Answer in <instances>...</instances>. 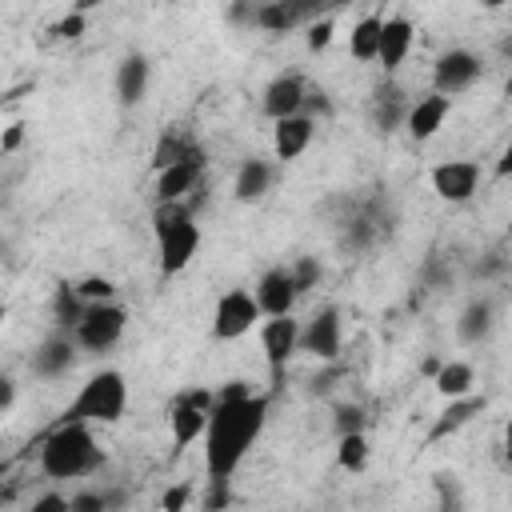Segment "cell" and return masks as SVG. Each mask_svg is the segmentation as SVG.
<instances>
[{"label": "cell", "mask_w": 512, "mask_h": 512, "mask_svg": "<svg viewBox=\"0 0 512 512\" xmlns=\"http://www.w3.org/2000/svg\"><path fill=\"white\" fill-rule=\"evenodd\" d=\"M304 112L308 116H332V100H328V92L324 88H308V96H304Z\"/></svg>", "instance_id": "8d00e7d4"}, {"label": "cell", "mask_w": 512, "mask_h": 512, "mask_svg": "<svg viewBox=\"0 0 512 512\" xmlns=\"http://www.w3.org/2000/svg\"><path fill=\"white\" fill-rule=\"evenodd\" d=\"M492 324H496L492 300H488V296H472V300L460 308V316H456V340H460L464 348H476V344H484V340L492 336Z\"/></svg>", "instance_id": "d6986e66"}, {"label": "cell", "mask_w": 512, "mask_h": 512, "mask_svg": "<svg viewBox=\"0 0 512 512\" xmlns=\"http://www.w3.org/2000/svg\"><path fill=\"white\" fill-rule=\"evenodd\" d=\"M504 96L512 100V72H508V80H504Z\"/></svg>", "instance_id": "c3c4849f"}, {"label": "cell", "mask_w": 512, "mask_h": 512, "mask_svg": "<svg viewBox=\"0 0 512 512\" xmlns=\"http://www.w3.org/2000/svg\"><path fill=\"white\" fill-rule=\"evenodd\" d=\"M448 112H452V96H444V92H428V96L412 100L404 128H408L412 140H432V136L444 128Z\"/></svg>", "instance_id": "2e32d148"}, {"label": "cell", "mask_w": 512, "mask_h": 512, "mask_svg": "<svg viewBox=\"0 0 512 512\" xmlns=\"http://www.w3.org/2000/svg\"><path fill=\"white\" fill-rule=\"evenodd\" d=\"M476 76H480V56L468 52V48H448V52L436 60V68H432V88L444 92V96H456V92H464Z\"/></svg>", "instance_id": "7c38bea8"}, {"label": "cell", "mask_w": 512, "mask_h": 512, "mask_svg": "<svg viewBox=\"0 0 512 512\" xmlns=\"http://www.w3.org/2000/svg\"><path fill=\"white\" fill-rule=\"evenodd\" d=\"M288 268H292V280H296V288H300V292L316 288V280H320V264H316L312 256H300V260H292Z\"/></svg>", "instance_id": "836d02e7"}, {"label": "cell", "mask_w": 512, "mask_h": 512, "mask_svg": "<svg viewBox=\"0 0 512 512\" xmlns=\"http://www.w3.org/2000/svg\"><path fill=\"white\" fill-rule=\"evenodd\" d=\"M188 496H192V488H188V484H176V488H168V492L160 496V508H164V512H180V508L188 504Z\"/></svg>", "instance_id": "60d3db41"}, {"label": "cell", "mask_w": 512, "mask_h": 512, "mask_svg": "<svg viewBox=\"0 0 512 512\" xmlns=\"http://www.w3.org/2000/svg\"><path fill=\"white\" fill-rule=\"evenodd\" d=\"M304 96H308V84H304L296 72H284V76H276V80L264 88L260 108H264L268 120H284V116L304 112Z\"/></svg>", "instance_id": "5bb4252c"}, {"label": "cell", "mask_w": 512, "mask_h": 512, "mask_svg": "<svg viewBox=\"0 0 512 512\" xmlns=\"http://www.w3.org/2000/svg\"><path fill=\"white\" fill-rule=\"evenodd\" d=\"M200 240L204 236H200L196 216H188L176 228H168L164 236H156V244H160V276H180L192 264V256L200 252Z\"/></svg>", "instance_id": "9c48e42d"}, {"label": "cell", "mask_w": 512, "mask_h": 512, "mask_svg": "<svg viewBox=\"0 0 512 512\" xmlns=\"http://www.w3.org/2000/svg\"><path fill=\"white\" fill-rule=\"evenodd\" d=\"M268 420V396L248 392L240 400H220L212 404L208 432H204V476L208 480H232L236 468L244 464L248 448L260 440Z\"/></svg>", "instance_id": "6da1fadb"}, {"label": "cell", "mask_w": 512, "mask_h": 512, "mask_svg": "<svg viewBox=\"0 0 512 512\" xmlns=\"http://www.w3.org/2000/svg\"><path fill=\"white\" fill-rule=\"evenodd\" d=\"M340 344H344V332H340V312L336 308H320L304 328H300V352L332 364L340 356Z\"/></svg>", "instance_id": "8fae6325"}, {"label": "cell", "mask_w": 512, "mask_h": 512, "mask_svg": "<svg viewBox=\"0 0 512 512\" xmlns=\"http://www.w3.org/2000/svg\"><path fill=\"white\" fill-rule=\"evenodd\" d=\"M192 148H200L192 132H184V128H168V132H164V136L156 140V148H152V168L160 172V168L176 164L180 156H188Z\"/></svg>", "instance_id": "4316f807"}, {"label": "cell", "mask_w": 512, "mask_h": 512, "mask_svg": "<svg viewBox=\"0 0 512 512\" xmlns=\"http://www.w3.org/2000/svg\"><path fill=\"white\" fill-rule=\"evenodd\" d=\"M272 124H276L272 128V152L284 164L304 156V148L316 136V116H308V112H296V116H284V120H272Z\"/></svg>", "instance_id": "9a60e30c"}, {"label": "cell", "mask_w": 512, "mask_h": 512, "mask_svg": "<svg viewBox=\"0 0 512 512\" xmlns=\"http://www.w3.org/2000/svg\"><path fill=\"white\" fill-rule=\"evenodd\" d=\"M436 492H440V504H460V492H456V476L452 472H436Z\"/></svg>", "instance_id": "f35d334b"}, {"label": "cell", "mask_w": 512, "mask_h": 512, "mask_svg": "<svg viewBox=\"0 0 512 512\" xmlns=\"http://www.w3.org/2000/svg\"><path fill=\"white\" fill-rule=\"evenodd\" d=\"M124 328H128V308L116 304V300H96V304L84 308V316L72 328V336H76V344L84 352H108L124 336Z\"/></svg>", "instance_id": "277c9868"}, {"label": "cell", "mask_w": 512, "mask_h": 512, "mask_svg": "<svg viewBox=\"0 0 512 512\" xmlns=\"http://www.w3.org/2000/svg\"><path fill=\"white\" fill-rule=\"evenodd\" d=\"M332 424H336V436H344V432H364L368 412H364V404H336V408H332Z\"/></svg>", "instance_id": "4dcf8cb0"}, {"label": "cell", "mask_w": 512, "mask_h": 512, "mask_svg": "<svg viewBox=\"0 0 512 512\" xmlns=\"http://www.w3.org/2000/svg\"><path fill=\"white\" fill-rule=\"evenodd\" d=\"M84 308H88V300L76 292V280H60L56 284V292H52V320L60 324V328H76L80 324V316H84Z\"/></svg>", "instance_id": "484cf974"}, {"label": "cell", "mask_w": 512, "mask_h": 512, "mask_svg": "<svg viewBox=\"0 0 512 512\" xmlns=\"http://www.w3.org/2000/svg\"><path fill=\"white\" fill-rule=\"evenodd\" d=\"M100 4H104V0H72L76 12H92V8H100Z\"/></svg>", "instance_id": "7dc6e473"}, {"label": "cell", "mask_w": 512, "mask_h": 512, "mask_svg": "<svg viewBox=\"0 0 512 512\" xmlns=\"http://www.w3.org/2000/svg\"><path fill=\"white\" fill-rule=\"evenodd\" d=\"M480 4H484V8H500L504 0H480Z\"/></svg>", "instance_id": "681fc988"}, {"label": "cell", "mask_w": 512, "mask_h": 512, "mask_svg": "<svg viewBox=\"0 0 512 512\" xmlns=\"http://www.w3.org/2000/svg\"><path fill=\"white\" fill-rule=\"evenodd\" d=\"M260 344H264V360H268V372H272V388L284 384V372H288V360L300 352V324L288 316H268L260 324Z\"/></svg>", "instance_id": "52a82bcc"}, {"label": "cell", "mask_w": 512, "mask_h": 512, "mask_svg": "<svg viewBox=\"0 0 512 512\" xmlns=\"http://www.w3.org/2000/svg\"><path fill=\"white\" fill-rule=\"evenodd\" d=\"M48 32H52L56 40H80V36L88 32V12H76V8H72V12H68V16H60Z\"/></svg>", "instance_id": "1f68e13d"}, {"label": "cell", "mask_w": 512, "mask_h": 512, "mask_svg": "<svg viewBox=\"0 0 512 512\" xmlns=\"http://www.w3.org/2000/svg\"><path fill=\"white\" fill-rule=\"evenodd\" d=\"M12 400H16V384L4 380V392H0V412H12Z\"/></svg>", "instance_id": "f6af8a7d"}, {"label": "cell", "mask_w": 512, "mask_h": 512, "mask_svg": "<svg viewBox=\"0 0 512 512\" xmlns=\"http://www.w3.org/2000/svg\"><path fill=\"white\" fill-rule=\"evenodd\" d=\"M212 404H216V392H180L168 408V428H172V452H184L192 440H204L208 432V416H212Z\"/></svg>", "instance_id": "5b68a950"}, {"label": "cell", "mask_w": 512, "mask_h": 512, "mask_svg": "<svg viewBox=\"0 0 512 512\" xmlns=\"http://www.w3.org/2000/svg\"><path fill=\"white\" fill-rule=\"evenodd\" d=\"M204 148H192L188 156H180L176 164L156 172V200H188L200 184H204Z\"/></svg>", "instance_id": "ba28073f"}, {"label": "cell", "mask_w": 512, "mask_h": 512, "mask_svg": "<svg viewBox=\"0 0 512 512\" xmlns=\"http://www.w3.org/2000/svg\"><path fill=\"white\" fill-rule=\"evenodd\" d=\"M508 176H512V140L504 144V152L496 160V180H508Z\"/></svg>", "instance_id": "ee69618b"}, {"label": "cell", "mask_w": 512, "mask_h": 512, "mask_svg": "<svg viewBox=\"0 0 512 512\" xmlns=\"http://www.w3.org/2000/svg\"><path fill=\"white\" fill-rule=\"evenodd\" d=\"M112 500L108 496H100V492H80V496H72V512H104Z\"/></svg>", "instance_id": "74e56055"}, {"label": "cell", "mask_w": 512, "mask_h": 512, "mask_svg": "<svg viewBox=\"0 0 512 512\" xmlns=\"http://www.w3.org/2000/svg\"><path fill=\"white\" fill-rule=\"evenodd\" d=\"M332 32H336V24H332V16H320V20H312L308 24V52H320V48H328L332 44Z\"/></svg>", "instance_id": "e575fe53"}, {"label": "cell", "mask_w": 512, "mask_h": 512, "mask_svg": "<svg viewBox=\"0 0 512 512\" xmlns=\"http://www.w3.org/2000/svg\"><path fill=\"white\" fill-rule=\"evenodd\" d=\"M268 188H272V164H268V160H260V156L240 160L236 180H232V196H236L240 204H256Z\"/></svg>", "instance_id": "7402d4cb"}, {"label": "cell", "mask_w": 512, "mask_h": 512, "mask_svg": "<svg viewBox=\"0 0 512 512\" xmlns=\"http://www.w3.org/2000/svg\"><path fill=\"white\" fill-rule=\"evenodd\" d=\"M224 504H232L228 480H208V496H204V508H224Z\"/></svg>", "instance_id": "ab89813d"}, {"label": "cell", "mask_w": 512, "mask_h": 512, "mask_svg": "<svg viewBox=\"0 0 512 512\" xmlns=\"http://www.w3.org/2000/svg\"><path fill=\"white\" fill-rule=\"evenodd\" d=\"M412 40H416L412 20H408V16H388V20H384V32H380V68H384V72H396V68L404 64Z\"/></svg>", "instance_id": "44dd1931"}, {"label": "cell", "mask_w": 512, "mask_h": 512, "mask_svg": "<svg viewBox=\"0 0 512 512\" xmlns=\"http://www.w3.org/2000/svg\"><path fill=\"white\" fill-rule=\"evenodd\" d=\"M252 388H248V380H228L224 388H216V404L220 400H240V396H248Z\"/></svg>", "instance_id": "b9f144b4"}, {"label": "cell", "mask_w": 512, "mask_h": 512, "mask_svg": "<svg viewBox=\"0 0 512 512\" xmlns=\"http://www.w3.org/2000/svg\"><path fill=\"white\" fill-rule=\"evenodd\" d=\"M488 408V400L484 396H456V400H448V408L432 420V428H428V436H424V448H432V444H440V440H448V436H456L464 424H472L480 412Z\"/></svg>", "instance_id": "e0dca14e"}, {"label": "cell", "mask_w": 512, "mask_h": 512, "mask_svg": "<svg viewBox=\"0 0 512 512\" xmlns=\"http://www.w3.org/2000/svg\"><path fill=\"white\" fill-rule=\"evenodd\" d=\"M336 464L344 472H364L368 468V436L364 432H344L336 440Z\"/></svg>", "instance_id": "83f0119b"}, {"label": "cell", "mask_w": 512, "mask_h": 512, "mask_svg": "<svg viewBox=\"0 0 512 512\" xmlns=\"http://www.w3.org/2000/svg\"><path fill=\"white\" fill-rule=\"evenodd\" d=\"M24 144V124H8L4 128V140H0V152H16Z\"/></svg>", "instance_id": "7bdbcfd3"}, {"label": "cell", "mask_w": 512, "mask_h": 512, "mask_svg": "<svg viewBox=\"0 0 512 512\" xmlns=\"http://www.w3.org/2000/svg\"><path fill=\"white\" fill-rule=\"evenodd\" d=\"M76 336H68V328L64 332H52L36 352H32V372L40 376V380H56V376H64L68 368H72V360H76Z\"/></svg>", "instance_id": "ac0fdd59"}, {"label": "cell", "mask_w": 512, "mask_h": 512, "mask_svg": "<svg viewBox=\"0 0 512 512\" xmlns=\"http://www.w3.org/2000/svg\"><path fill=\"white\" fill-rule=\"evenodd\" d=\"M380 32H384V16H360L352 24V36H348L352 60H360V64L380 60Z\"/></svg>", "instance_id": "603a6c76"}, {"label": "cell", "mask_w": 512, "mask_h": 512, "mask_svg": "<svg viewBox=\"0 0 512 512\" xmlns=\"http://www.w3.org/2000/svg\"><path fill=\"white\" fill-rule=\"evenodd\" d=\"M104 468V448L88 420H56L40 444V472L48 480H80Z\"/></svg>", "instance_id": "7a4b0ae2"}, {"label": "cell", "mask_w": 512, "mask_h": 512, "mask_svg": "<svg viewBox=\"0 0 512 512\" xmlns=\"http://www.w3.org/2000/svg\"><path fill=\"white\" fill-rule=\"evenodd\" d=\"M432 380H436V392H440L444 400H456V396H468V392H472L476 368H472L468 360H444Z\"/></svg>", "instance_id": "cb8c5ba5"}, {"label": "cell", "mask_w": 512, "mask_h": 512, "mask_svg": "<svg viewBox=\"0 0 512 512\" xmlns=\"http://www.w3.org/2000/svg\"><path fill=\"white\" fill-rule=\"evenodd\" d=\"M148 76H152L148 56L144 52H128L120 60V68H116V100L124 108H136L144 100V92H148Z\"/></svg>", "instance_id": "ffe728a7"}, {"label": "cell", "mask_w": 512, "mask_h": 512, "mask_svg": "<svg viewBox=\"0 0 512 512\" xmlns=\"http://www.w3.org/2000/svg\"><path fill=\"white\" fill-rule=\"evenodd\" d=\"M260 316H264V312H260V304H256V292H248V288H232V292H224V296L216 300V312H212V336H216V340H240L244 332L256 328Z\"/></svg>", "instance_id": "8992f818"}, {"label": "cell", "mask_w": 512, "mask_h": 512, "mask_svg": "<svg viewBox=\"0 0 512 512\" xmlns=\"http://www.w3.org/2000/svg\"><path fill=\"white\" fill-rule=\"evenodd\" d=\"M408 100H404V92L396 88V84H380L376 88V128L380 132H396L404 120H408Z\"/></svg>", "instance_id": "d4e9b609"}, {"label": "cell", "mask_w": 512, "mask_h": 512, "mask_svg": "<svg viewBox=\"0 0 512 512\" xmlns=\"http://www.w3.org/2000/svg\"><path fill=\"white\" fill-rule=\"evenodd\" d=\"M480 188V164L476 160H444L432 168V192L444 204H464Z\"/></svg>", "instance_id": "30bf717a"}, {"label": "cell", "mask_w": 512, "mask_h": 512, "mask_svg": "<svg viewBox=\"0 0 512 512\" xmlns=\"http://www.w3.org/2000/svg\"><path fill=\"white\" fill-rule=\"evenodd\" d=\"M32 512H72V496H60V492L36 496L32 500Z\"/></svg>", "instance_id": "d590c367"}, {"label": "cell", "mask_w": 512, "mask_h": 512, "mask_svg": "<svg viewBox=\"0 0 512 512\" xmlns=\"http://www.w3.org/2000/svg\"><path fill=\"white\" fill-rule=\"evenodd\" d=\"M504 464L512 468V420L504 424Z\"/></svg>", "instance_id": "bcb514c9"}, {"label": "cell", "mask_w": 512, "mask_h": 512, "mask_svg": "<svg viewBox=\"0 0 512 512\" xmlns=\"http://www.w3.org/2000/svg\"><path fill=\"white\" fill-rule=\"evenodd\" d=\"M128 408V384L116 368H104L80 384L72 404L60 412V420H88V424H116Z\"/></svg>", "instance_id": "3957f363"}, {"label": "cell", "mask_w": 512, "mask_h": 512, "mask_svg": "<svg viewBox=\"0 0 512 512\" xmlns=\"http://www.w3.org/2000/svg\"><path fill=\"white\" fill-rule=\"evenodd\" d=\"M296 280H292V268H268L260 280H256V304L264 316H288L296 308Z\"/></svg>", "instance_id": "4fadbf2b"}, {"label": "cell", "mask_w": 512, "mask_h": 512, "mask_svg": "<svg viewBox=\"0 0 512 512\" xmlns=\"http://www.w3.org/2000/svg\"><path fill=\"white\" fill-rule=\"evenodd\" d=\"M76 292H80L88 304H96V300H112V296H116V284H112L108 276H80V280H76Z\"/></svg>", "instance_id": "d6a6232c"}, {"label": "cell", "mask_w": 512, "mask_h": 512, "mask_svg": "<svg viewBox=\"0 0 512 512\" xmlns=\"http://www.w3.org/2000/svg\"><path fill=\"white\" fill-rule=\"evenodd\" d=\"M256 28H264V32H292V28H300L296 24V16L288 12V4L284 0H268V4H260V16H256Z\"/></svg>", "instance_id": "f1b7e54d"}, {"label": "cell", "mask_w": 512, "mask_h": 512, "mask_svg": "<svg viewBox=\"0 0 512 512\" xmlns=\"http://www.w3.org/2000/svg\"><path fill=\"white\" fill-rule=\"evenodd\" d=\"M288 4V12L296 16V24H312V20H320V16H332V8H340L344 0H284Z\"/></svg>", "instance_id": "f546056e"}]
</instances>
